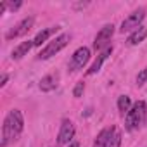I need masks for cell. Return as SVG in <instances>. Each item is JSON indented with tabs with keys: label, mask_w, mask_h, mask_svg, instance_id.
<instances>
[{
	"label": "cell",
	"mask_w": 147,
	"mask_h": 147,
	"mask_svg": "<svg viewBox=\"0 0 147 147\" xmlns=\"http://www.w3.org/2000/svg\"><path fill=\"white\" fill-rule=\"evenodd\" d=\"M145 102L144 100H138L131 106V109L128 111V114L125 116V126L128 131H133L135 128H138L144 119H145Z\"/></svg>",
	"instance_id": "1"
},
{
	"label": "cell",
	"mask_w": 147,
	"mask_h": 147,
	"mask_svg": "<svg viewBox=\"0 0 147 147\" xmlns=\"http://www.w3.org/2000/svg\"><path fill=\"white\" fill-rule=\"evenodd\" d=\"M69 40H71V36L67 35V33H62V35H59L55 40H52V42H49L42 50H40V54H38V59L40 61H45V59H50L52 55H55L59 50H62L67 43H69Z\"/></svg>",
	"instance_id": "2"
},
{
	"label": "cell",
	"mask_w": 147,
	"mask_h": 147,
	"mask_svg": "<svg viewBox=\"0 0 147 147\" xmlns=\"http://www.w3.org/2000/svg\"><path fill=\"white\" fill-rule=\"evenodd\" d=\"M144 18H145V9H138V11H135V12H131L123 23H121V28H119V31L121 33H126V31H135V30H138L140 28V23L144 21Z\"/></svg>",
	"instance_id": "3"
},
{
	"label": "cell",
	"mask_w": 147,
	"mask_h": 147,
	"mask_svg": "<svg viewBox=\"0 0 147 147\" xmlns=\"http://www.w3.org/2000/svg\"><path fill=\"white\" fill-rule=\"evenodd\" d=\"M90 59V49L88 47H80L78 50H75V54L71 55L69 61V71H78L82 69Z\"/></svg>",
	"instance_id": "4"
},
{
	"label": "cell",
	"mask_w": 147,
	"mask_h": 147,
	"mask_svg": "<svg viewBox=\"0 0 147 147\" xmlns=\"http://www.w3.org/2000/svg\"><path fill=\"white\" fill-rule=\"evenodd\" d=\"M33 23H35V18H33V16H30V18H24V19H23L21 23H18V24H16L12 30H9V31H7L5 38H7V40H12V38H19V36L26 35V33L31 30Z\"/></svg>",
	"instance_id": "5"
},
{
	"label": "cell",
	"mask_w": 147,
	"mask_h": 147,
	"mask_svg": "<svg viewBox=\"0 0 147 147\" xmlns=\"http://www.w3.org/2000/svg\"><path fill=\"white\" fill-rule=\"evenodd\" d=\"M73 137H75V125H73L69 119H64L62 125H61V130H59V135H57V144L59 145H69L73 142Z\"/></svg>",
	"instance_id": "6"
},
{
	"label": "cell",
	"mask_w": 147,
	"mask_h": 147,
	"mask_svg": "<svg viewBox=\"0 0 147 147\" xmlns=\"http://www.w3.org/2000/svg\"><path fill=\"white\" fill-rule=\"evenodd\" d=\"M113 35H114V26H113V24H106L104 28H100V31H99V33H97V36H95L94 49H95V50H99V49H102L104 45H107V43L111 42ZM107 47H109V45H107Z\"/></svg>",
	"instance_id": "7"
},
{
	"label": "cell",
	"mask_w": 147,
	"mask_h": 147,
	"mask_svg": "<svg viewBox=\"0 0 147 147\" xmlns=\"http://www.w3.org/2000/svg\"><path fill=\"white\" fill-rule=\"evenodd\" d=\"M111 54H113V45L106 47V49L97 55V59L94 61V64H92V66H90V69L87 71V75H88V76H92V75H95V73H99V71H100V67H102V64H104V61H106Z\"/></svg>",
	"instance_id": "8"
},
{
	"label": "cell",
	"mask_w": 147,
	"mask_h": 147,
	"mask_svg": "<svg viewBox=\"0 0 147 147\" xmlns=\"http://www.w3.org/2000/svg\"><path fill=\"white\" fill-rule=\"evenodd\" d=\"M16 137H18V133H16L14 126L11 125L9 118H5V119H4V126H2V140H0V147L9 145Z\"/></svg>",
	"instance_id": "9"
},
{
	"label": "cell",
	"mask_w": 147,
	"mask_h": 147,
	"mask_svg": "<svg viewBox=\"0 0 147 147\" xmlns=\"http://www.w3.org/2000/svg\"><path fill=\"white\" fill-rule=\"evenodd\" d=\"M35 47V43H33V40H28V42H23V43H19L14 50H12V59L14 61H19V59H23L24 55H28V52L31 50Z\"/></svg>",
	"instance_id": "10"
},
{
	"label": "cell",
	"mask_w": 147,
	"mask_h": 147,
	"mask_svg": "<svg viewBox=\"0 0 147 147\" xmlns=\"http://www.w3.org/2000/svg\"><path fill=\"white\" fill-rule=\"evenodd\" d=\"M7 118H9L11 125L14 126L16 133L19 135V133L23 131V128H24V119H23V114H21V111H18V109H12V111L7 114Z\"/></svg>",
	"instance_id": "11"
},
{
	"label": "cell",
	"mask_w": 147,
	"mask_h": 147,
	"mask_svg": "<svg viewBox=\"0 0 147 147\" xmlns=\"http://www.w3.org/2000/svg\"><path fill=\"white\" fill-rule=\"evenodd\" d=\"M57 82H59V76L57 75H47V76H43L42 80H40V90L42 92H52L55 87H57Z\"/></svg>",
	"instance_id": "12"
},
{
	"label": "cell",
	"mask_w": 147,
	"mask_h": 147,
	"mask_svg": "<svg viewBox=\"0 0 147 147\" xmlns=\"http://www.w3.org/2000/svg\"><path fill=\"white\" fill-rule=\"evenodd\" d=\"M114 131H116L114 126H107V128H104V130L97 135V138H95V147H106V145L109 144L111 137L114 135Z\"/></svg>",
	"instance_id": "13"
},
{
	"label": "cell",
	"mask_w": 147,
	"mask_h": 147,
	"mask_svg": "<svg viewBox=\"0 0 147 147\" xmlns=\"http://www.w3.org/2000/svg\"><path fill=\"white\" fill-rule=\"evenodd\" d=\"M59 30V26H52V28H45V30H42V31H38L36 33V36H35V40H33V43H35V47H40L42 43H45L55 31Z\"/></svg>",
	"instance_id": "14"
},
{
	"label": "cell",
	"mask_w": 147,
	"mask_h": 147,
	"mask_svg": "<svg viewBox=\"0 0 147 147\" xmlns=\"http://www.w3.org/2000/svg\"><path fill=\"white\" fill-rule=\"evenodd\" d=\"M145 36H147V28L145 26H140L138 30H135L130 36H128V45H138L140 42H144L145 40Z\"/></svg>",
	"instance_id": "15"
},
{
	"label": "cell",
	"mask_w": 147,
	"mask_h": 147,
	"mask_svg": "<svg viewBox=\"0 0 147 147\" xmlns=\"http://www.w3.org/2000/svg\"><path fill=\"white\" fill-rule=\"evenodd\" d=\"M130 109H131V100H130V97H128V95H121V97L118 99V111H119V114H121V116H126Z\"/></svg>",
	"instance_id": "16"
},
{
	"label": "cell",
	"mask_w": 147,
	"mask_h": 147,
	"mask_svg": "<svg viewBox=\"0 0 147 147\" xmlns=\"http://www.w3.org/2000/svg\"><path fill=\"white\" fill-rule=\"evenodd\" d=\"M119 145H121V133L114 131V135L111 137V140H109V144L106 147H119Z\"/></svg>",
	"instance_id": "17"
},
{
	"label": "cell",
	"mask_w": 147,
	"mask_h": 147,
	"mask_svg": "<svg viewBox=\"0 0 147 147\" xmlns=\"http://www.w3.org/2000/svg\"><path fill=\"white\" fill-rule=\"evenodd\" d=\"M83 92H85V83H83V82H78V83H76V87H75V90H73V95L78 99V97H82V95H83Z\"/></svg>",
	"instance_id": "18"
},
{
	"label": "cell",
	"mask_w": 147,
	"mask_h": 147,
	"mask_svg": "<svg viewBox=\"0 0 147 147\" xmlns=\"http://www.w3.org/2000/svg\"><path fill=\"white\" fill-rule=\"evenodd\" d=\"M145 82H147V67H144V69L138 73V76H137V85L142 87Z\"/></svg>",
	"instance_id": "19"
},
{
	"label": "cell",
	"mask_w": 147,
	"mask_h": 147,
	"mask_svg": "<svg viewBox=\"0 0 147 147\" xmlns=\"http://www.w3.org/2000/svg\"><path fill=\"white\" fill-rule=\"evenodd\" d=\"M21 5H23V2H21V0H18V2H11V4H7V7H9L11 11H18Z\"/></svg>",
	"instance_id": "20"
},
{
	"label": "cell",
	"mask_w": 147,
	"mask_h": 147,
	"mask_svg": "<svg viewBox=\"0 0 147 147\" xmlns=\"http://www.w3.org/2000/svg\"><path fill=\"white\" fill-rule=\"evenodd\" d=\"M7 80H9V75H2V78H0V85L4 87V85L7 83Z\"/></svg>",
	"instance_id": "21"
},
{
	"label": "cell",
	"mask_w": 147,
	"mask_h": 147,
	"mask_svg": "<svg viewBox=\"0 0 147 147\" xmlns=\"http://www.w3.org/2000/svg\"><path fill=\"white\" fill-rule=\"evenodd\" d=\"M88 5V2H83V4H75V9H83V7H87Z\"/></svg>",
	"instance_id": "22"
},
{
	"label": "cell",
	"mask_w": 147,
	"mask_h": 147,
	"mask_svg": "<svg viewBox=\"0 0 147 147\" xmlns=\"http://www.w3.org/2000/svg\"><path fill=\"white\" fill-rule=\"evenodd\" d=\"M67 147H80V144H78L76 140H73V142H71V144H69Z\"/></svg>",
	"instance_id": "23"
},
{
	"label": "cell",
	"mask_w": 147,
	"mask_h": 147,
	"mask_svg": "<svg viewBox=\"0 0 147 147\" xmlns=\"http://www.w3.org/2000/svg\"><path fill=\"white\" fill-rule=\"evenodd\" d=\"M52 147H59V145H52Z\"/></svg>",
	"instance_id": "24"
}]
</instances>
